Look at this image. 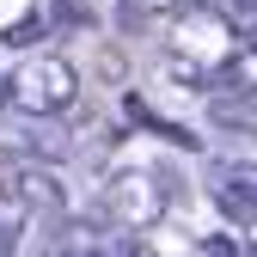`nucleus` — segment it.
<instances>
[{"label": "nucleus", "instance_id": "f257e3e1", "mask_svg": "<svg viewBox=\"0 0 257 257\" xmlns=\"http://www.w3.org/2000/svg\"><path fill=\"white\" fill-rule=\"evenodd\" d=\"M68 92H74V74L61 68V61H43V68L31 74V98H37V104H61Z\"/></svg>", "mask_w": 257, "mask_h": 257}]
</instances>
